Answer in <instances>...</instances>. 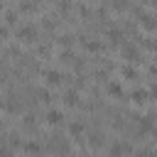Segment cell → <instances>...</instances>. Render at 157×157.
Returning a JSON list of instances; mask_svg holds the SVG:
<instances>
[{
	"label": "cell",
	"mask_w": 157,
	"mask_h": 157,
	"mask_svg": "<svg viewBox=\"0 0 157 157\" xmlns=\"http://www.w3.org/2000/svg\"><path fill=\"white\" fill-rule=\"evenodd\" d=\"M17 39L34 42V39H37V27H32V25H22V27L17 29Z\"/></svg>",
	"instance_id": "obj_1"
},
{
	"label": "cell",
	"mask_w": 157,
	"mask_h": 157,
	"mask_svg": "<svg viewBox=\"0 0 157 157\" xmlns=\"http://www.w3.org/2000/svg\"><path fill=\"white\" fill-rule=\"evenodd\" d=\"M135 15H137V17H140V25H142V27H145V29H157V20H155V17H152V15H145V12H142V10H140V7H137V10H135Z\"/></svg>",
	"instance_id": "obj_2"
},
{
	"label": "cell",
	"mask_w": 157,
	"mask_h": 157,
	"mask_svg": "<svg viewBox=\"0 0 157 157\" xmlns=\"http://www.w3.org/2000/svg\"><path fill=\"white\" fill-rule=\"evenodd\" d=\"M120 52H123V56L128 59V61H140V52H137V47H132V44H120Z\"/></svg>",
	"instance_id": "obj_3"
},
{
	"label": "cell",
	"mask_w": 157,
	"mask_h": 157,
	"mask_svg": "<svg viewBox=\"0 0 157 157\" xmlns=\"http://www.w3.org/2000/svg\"><path fill=\"white\" fill-rule=\"evenodd\" d=\"M128 152H132V147H130L128 142H115V145L110 147V157H123V155H128Z\"/></svg>",
	"instance_id": "obj_4"
},
{
	"label": "cell",
	"mask_w": 157,
	"mask_h": 157,
	"mask_svg": "<svg viewBox=\"0 0 157 157\" xmlns=\"http://www.w3.org/2000/svg\"><path fill=\"white\" fill-rule=\"evenodd\" d=\"M147 96H150V93H147L145 88H135V91L130 93V101L137 103V105H142V103H147Z\"/></svg>",
	"instance_id": "obj_5"
},
{
	"label": "cell",
	"mask_w": 157,
	"mask_h": 157,
	"mask_svg": "<svg viewBox=\"0 0 157 157\" xmlns=\"http://www.w3.org/2000/svg\"><path fill=\"white\" fill-rule=\"evenodd\" d=\"M44 78H47L49 86H59V83L64 81V76H61L59 71H44Z\"/></svg>",
	"instance_id": "obj_6"
},
{
	"label": "cell",
	"mask_w": 157,
	"mask_h": 157,
	"mask_svg": "<svg viewBox=\"0 0 157 157\" xmlns=\"http://www.w3.org/2000/svg\"><path fill=\"white\" fill-rule=\"evenodd\" d=\"M61 120H64V113H61V110H49V113H47V123H49V125H59Z\"/></svg>",
	"instance_id": "obj_7"
},
{
	"label": "cell",
	"mask_w": 157,
	"mask_h": 157,
	"mask_svg": "<svg viewBox=\"0 0 157 157\" xmlns=\"http://www.w3.org/2000/svg\"><path fill=\"white\" fill-rule=\"evenodd\" d=\"M108 37H110V42H113V44H125V42H123V32H120V29H115V27H110V29H108Z\"/></svg>",
	"instance_id": "obj_8"
},
{
	"label": "cell",
	"mask_w": 157,
	"mask_h": 157,
	"mask_svg": "<svg viewBox=\"0 0 157 157\" xmlns=\"http://www.w3.org/2000/svg\"><path fill=\"white\" fill-rule=\"evenodd\" d=\"M64 103H66V105H76V103H78V93H76V91H66V93H64Z\"/></svg>",
	"instance_id": "obj_9"
},
{
	"label": "cell",
	"mask_w": 157,
	"mask_h": 157,
	"mask_svg": "<svg viewBox=\"0 0 157 157\" xmlns=\"http://www.w3.org/2000/svg\"><path fill=\"white\" fill-rule=\"evenodd\" d=\"M83 47L88 52H103V44L101 42H91V39H83Z\"/></svg>",
	"instance_id": "obj_10"
},
{
	"label": "cell",
	"mask_w": 157,
	"mask_h": 157,
	"mask_svg": "<svg viewBox=\"0 0 157 157\" xmlns=\"http://www.w3.org/2000/svg\"><path fill=\"white\" fill-rule=\"evenodd\" d=\"M152 118H155V115H142V118H140V130H142V132H145V130H152Z\"/></svg>",
	"instance_id": "obj_11"
},
{
	"label": "cell",
	"mask_w": 157,
	"mask_h": 157,
	"mask_svg": "<svg viewBox=\"0 0 157 157\" xmlns=\"http://www.w3.org/2000/svg\"><path fill=\"white\" fill-rule=\"evenodd\" d=\"M108 93H110V96H118V98H120V96H123V88H120V83L110 81V83H108Z\"/></svg>",
	"instance_id": "obj_12"
},
{
	"label": "cell",
	"mask_w": 157,
	"mask_h": 157,
	"mask_svg": "<svg viewBox=\"0 0 157 157\" xmlns=\"http://www.w3.org/2000/svg\"><path fill=\"white\" fill-rule=\"evenodd\" d=\"M22 147H25V152H32V155H39V152H42V147H39L37 142H25Z\"/></svg>",
	"instance_id": "obj_13"
},
{
	"label": "cell",
	"mask_w": 157,
	"mask_h": 157,
	"mask_svg": "<svg viewBox=\"0 0 157 157\" xmlns=\"http://www.w3.org/2000/svg\"><path fill=\"white\" fill-rule=\"evenodd\" d=\"M69 132H71L74 137H78V135L83 132V125H81V123H71V125H69Z\"/></svg>",
	"instance_id": "obj_14"
},
{
	"label": "cell",
	"mask_w": 157,
	"mask_h": 157,
	"mask_svg": "<svg viewBox=\"0 0 157 157\" xmlns=\"http://www.w3.org/2000/svg\"><path fill=\"white\" fill-rule=\"evenodd\" d=\"M37 98H39L42 103H49V101H52V96H49L47 88H39V91H37Z\"/></svg>",
	"instance_id": "obj_15"
},
{
	"label": "cell",
	"mask_w": 157,
	"mask_h": 157,
	"mask_svg": "<svg viewBox=\"0 0 157 157\" xmlns=\"http://www.w3.org/2000/svg\"><path fill=\"white\" fill-rule=\"evenodd\" d=\"M120 74H123L125 78H135V76H137V74H135V69H130V66H123V69H120Z\"/></svg>",
	"instance_id": "obj_16"
},
{
	"label": "cell",
	"mask_w": 157,
	"mask_h": 157,
	"mask_svg": "<svg viewBox=\"0 0 157 157\" xmlns=\"http://www.w3.org/2000/svg\"><path fill=\"white\" fill-rule=\"evenodd\" d=\"M34 7H37L34 2H22L20 5V12H34Z\"/></svg>",
	"instance_id": "obj_17"
},
{
	"label": "cell",
	"mask_w": 157,
	"mask_h": 157,
	"mask_svg": "<svg viewBox=\"0 0 157 157\" xmlns=\"http://www.w3.org/2000/svg\"><path fill=\"white\" fill-rule=\"evenodd\" d=\"M5 20H7V25H15V22H17V12H15V10L5 12Z\"/></svg>",
	"instance_id": "obj_18"
},
{
	"label": "cell",
	"mask_w": 157,
	"mask_h": 157,
	"mask_svg": "<svg viewBox=\"0 0 157 157\" xmlns=\"http://www.w3.org/2000/svg\"><path fill=\"white\" fill-rule=\"evenodd\" d=\"M91 145H93V147H96V145L101 147V145H103V135H98V132H93V135H91Z\"/></svg>",
	"instance_id": "obj_19"
},
{
	"label": "cell",
	"mask_w": 157,
	"mask_h": 157,
	"mask_svg": "<svg viewBox=\"0 0 157 157\" xmlns=\"http://www.w3.org/2000/svg\"><path fill=\"white\" fill-rule=\"evenodd\" d=\"M71 39H74L71 34H61V37H59V42H61L64 47H71Z\"/></svg>",
	"instance_id": "obj_20"
},
{
	"label": "cell",
	"mask_w": 157,
	"mask_h": 157,
	"mask_svg": "<svg viewBox=\"0 0 157 157\" xmlns=\"http://www.w3.org/2000/svg\"><path fill=\"white\" fill-rule=\"evenodd\" d=\"M113 7H115V10H125L128 2H125V0H113Z\"/></svg>",
	"instance_id": "obj_21"
},
{
	"label": "cell",
	"mask_w": 157,
	"mask_h": 157,
	"mask_svg": "<svg viewBox=\"0 0 157 157\" xmlns=\"http://www.w3.org/2000/svg\"><path fill=\"white\" fill-rule=\"evenodd\" d=\"M140 39H142V37H140ZM142 44H145L147 49H157V42H155V39H142Z\"/></svg>",
	"instance_id": "obj_22"
},
{
	"label": "cell",
	"mask_w": 157,
	"mask_h": 157,
	"mask_svg": "<svg viewBox=\"0 0 157 157\" xmlns=\"http://www.w3.org/2000/svg\"><path fill=\"white\" fill-rule=\"evenodd\" d=\"M135 157H157V155H155V152H150V150H140Z\"/></svg>",
	"instance_id": "obj_23"
},
{
	"label": "cell",
	"mask_w": 157,
	"mask_h": 157,
	"mask_svg": "<svg viewBox=\"0 0 157 157\" xmlns=\"http://www.w3.org/2000/svg\"><path fill=\"white\" fill-rule=\"evenodd\" d=\"M7 34H10L7 27H0V39H7Z\"/></svg>",
	"instance_id": "obj_24"
},
{
	"label": "cell",
	"mask_w": 157,
	"mask_h": 157,
	"mask_svg": "<svg viewBox=\"0 0 157 157\" xmlns=\"http://www.w3.org/2000/svg\"><path fill=\"white\" fill-rule=\"evenodd\" d=\"M59 7H61V10H69V0H61V2H59Z\"/></svg>",
	"instance_id": "obj_25"
},
{
	"label": "cell",
	"mask_w": 157,
	"mask_h": 157,
	"mask_svg": "<svg viewBox=\"0 0 157 157\" xmlns=\"http://www.w3.org/2000/svg\"><path fill=\"white\" fill-rule=\"evenodd\" d=\"M150 96H152V98L157 101V86H152V91H150Z\"/></svg>",
	"instance_id": "obj_26"
},
{
	"label": "cell",
	"mask_w": 157,
	"mask_h": 157,
	"mask_svg": "<svg viewBox=\"0 0 157 157\" xmlns=\"http://www.w3.org/2000/svg\"><path fill=\"white\" fill-rule=\"evenodd\" d=\"M152 135H155V140H157V130H152Z\"/></svg>",
	"instance_id": "obj_27"
},
{
	"label": "cell",
	"mask_w": 157,
	"mask_h": 157,
	"mask_svg": "<svg viewBox=\"0 0 157 157\" xmlns=\"http://www.w3.org/2000/svg\"><path fill=\"white\" fill-rule=\"evenodd\" d=\"M2 105H5V103H2V101H0V108H2Z\"/></svg>",
	"instance_id": "obj_28"
}]
</instances>
